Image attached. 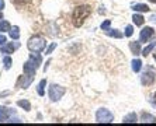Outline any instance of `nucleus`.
I'll list each match as a JSON object with an SVG mask.
<instances>
[{
	"label": "nucleus",
	"instance_id": "obj_9",
	"mask_svg": "<svg viewBox=\"0 0 156 126\" xmlns=\"http://www.w3.org/2000/svg\"><path fill=\"white\" fill-rule=\"evenodd\" d=\"M18 46H20V42H10V43H7V45H3V46L0 48V52H2V53H13Z\"/></svg>",
	"mask_w": 156,
	"mask_h": 126
},
{
	"label": "nucleus",
	"instance_id": "obj_31",
	"mask_svg": "<svg viewBox=\"0 0 156 126\" xmlns=\"http://www.w3.org/2000/svg\"><path fill=\"white\" fill-rule=\"evenodd\" d=\"M153 59H155V60H156V50H155V52H153Z\"/></svg>",
	"mask_w": 156,
	"mask_h": 126
},
{
	"label": "nucleus",
	"instance_id": "obj_30",
	"mask_svg": "<svg viewBox=\"0 0 156 126\" xmlns=\"http://www.w3.org/2000/svg\"><path fill=\"white\" fill-rule=\"evenodd\" d=\"M151 21L156 22V15H152V17H151Z\"/></svg>",
	"mask_w": 156,
	"mask_h": 126
},
{
	"label": "nucleus",
	"instance_id": "obj_34",
	"mask_svg": "<svg viewBox=\"0 0 156 126\" xmlns=\"http://www.w3.org/2000/svg\"><path fill=\"white\" fill-rule=\"evenodd\" d=\"M155 104H156V94H155Z\"/></svg>",
	"mask_w": 156,
	"mask_h": 126
},
{
	"label": "nucleus",
	"instance_id": "obj_18",
	"mask_svg": "<svg viewBox=\"0 0 156 126\" xmlns=\"http://www.w3.org/2000/svg\"><path fill=\"white\" fill-rule=\"evenodd\" d=\"M17 105L20 107V108L24 109V111H30V109H31V104H30L28 100H20L17 102Z\"/></svg>",
	"mask_w": 156,
	"mask_h": 126
},
{
	"label": "nucleus",
	"instance_id": "obj_21",
	"mask_svg": "<svg viewBox=\"0 0 156 126\" xmlns=\"http://www.w3.org/2000/svg\"><path fill=\"white\" fill-rule=\"evenodd\" d=\"M132 21H134L135 25H142L145 22V18H144V15H141V14H134L132 15Z\"/></svg>",
	"mask_w": 156,
	"mask_h": 126
},
{
	"label": "nucleus",
	"instance_id": "obj_5",
	"mask_svg": "<svg viewBox=\"0 0 156 126\" xmlns=\"http://www.w3.org/2000/svg\"><path fill=\"white\" fill-rule=\"evenodd\" d=\"M155 80H156L155 73H153L152 70H146L141 77V83L144 84V86H152V84L155 83Z\"/></svg>",
	"mask_w": 156,
	"mask_h": 126
},
{
	"label": "nucleus",
	"instance_id": "obj_22",
	"mask_svg": "<svg viewBox=\"0 0 156 126\" xmlns=\"http://www.w3.org/2000/svg\"><path fill=\"white\" fill-rule=\"evenodd\" d=\"M45 84H47V80H41L40 84H38V88H37V93H38V95H41V97H44V94H45V90H44Z\"/></svg>",
	"mask_w": 156,
	"mask_h": 126
},
{
	"label": "nucleus",
	"instance_id": "obj_15",
	"mask_svg": "<svg viewBox=\"0 0 156 126\" xmlns=\"http://www.w3.org/2000/svg\"><path fill=\"white\" fill-rule=\"evenodd\" d=\"M30 60H33L35 63L37 67H40V65L42 63V58H41L40 52H35V53H30Z\"/></svg>",
	"mask_w": 156,
	"mask_h": 126
},
{
	"label": "nucleus",
	"instance_id": "obj_14",
	"mask_svg": "<svg viewBox=\"0 0 156 126\" xmlns=\"http://www.w3.org/2000/svg\"><path fill=\"white\" fill-rule=\"evenodd\" d=\"M105 35L113 36V38H122V36H124V34L121 32V31H118V29L107 28V29H105Z\"/></svg>",
	"mask_w": 156,
	"mask_h": 126
},
{
	"label": "nucleus",
	"instance_id": "obj_27",
	"mask_svg": "<svg viewBox=\"0 0 156 126\" xmlns=\"http://www.w3.org/2000/svg\"><path fill=\"white\" fill-rule=\"evenodd\" d=\"M55 48H56V43H55V42H54V43H51V45H49V48L47 49V55H51L52 52H54Z\"/></svg>",
	"mask_w": 156,
	"mask_h": 126
},
{
	"label": "nucleus",
	"instance_id": "obj_16",
	"mask_svg": "<svg viewBox=\"0 0 156 126\" xmlns=\"http://www.w3.org/2000/svg\"><path fill=\"white\" fill-rule=\"evenodd\" d=\"M9 35H10L11 39H18L20 38V28L18 27H11L10 31H9Z\"/></svg>",
	"mask_w": 156,
	"mask_h": 126
},
{
	"label": "nucleus",
	"instance_id": "obj_8",
	"mask_svg": "<svg viewBox=\"0 0 156 126\" xmlns=\"http://www.w3.org/2000/svg\"><path fill=\"white\" fill-rule=\"evenodd\" d=\"M37 66L33 60H28L24 63L23 66V70H24V74H28V76H35V72H37Z\"/></svg>",
	"mask_w": 156,
	"mask_h": 126
},
{
	"label": "nucleus",
	"instance_id": "obj_32",
	"mask_svg": "<svg viewBox=\"0 0 156 126\" xmlns=\"http://www.w3.org/2000/svg\"><path fill=\"white\" fill-rule=\"evenodd\" d=\"M148 2H151V3H155V4H156V0H148Z\"/></svg>",
	"mask_w": 156,
	"mask_h": 126
},
{
	"label": "nucleus",
	"instance_id": "obj_10",
	"mask_svg": "<svg viewBox=\"0 0 156 126\" xmlns=\"http://www.w3.org/2000/svg\"><path fill=\"white\" fill-rule=\"evenodd\" d=\"M129 49L132 50L134 55H141V41H132L129 42Z\"/></svg>",
	"mask_w": 156,
	"mask_h": 126
},
{
	"label": "nucleus",
	"instance_id": "obj_26",
	"mask_svg": "<svg viewBox=\"0 0 156 126\" xmlns=\"http://www.w3.org/2000/svg\"><path fill=\"white\" fill-rule=\"evenodd\" d=\"M110 25H111V20H105V21L100 25V28H101V29H107Z\"/></svg>",
	"mask_w": 156,
	"mask_h": 126
},
{
	"label": "nucleus",
	"instance_id": "obj_4",
	"mask_svg": "<svg viewBox=\"0 0 156 126\" xmlns=\"http://www.w3.org/2000/svg\"><path fill=\"white\" fill-rule=\"evenodd\" d=\"M63 94H65V88L63 87L58 86V84H52L49 87V98L52 101H59Z\"/></svg>",
	"mask_w": 156,
	"mask_h": 126
},
{
	"label": "nucleus",
	"instance_id": "obj_20",
	"mask_svg": "<svg viewBox=\"0 0 156 126\" xmlns=\"http://www.w3.org/2000/svg\"><path fill=\"white\" fill-rule=\"evenodd\" d=\"M10 116V111L4 107H0V121H6Z\"/></svg>",
	"mask_w": 156,
	"mask_h": 126
},
{
	"label": "nucleus",
	"instance_id": "obj_6",
	"mask_svg": "<svg viewBox=\"0 0 156 126\" xmlns=\"http://www.w3.org/2000/svg\"><path fill=\"white\" fill-rule=\"evenodd\" d=\"M153 35H155V29L152 27H144V29L139 34V39H141V42H148Z\"/></svg>",
	"mask_w": 156,
	"mask_h": 126
},
{
	"label": "nucleus",
	"instance_id": "obj_13",
	"mask_svg": "<svg viewBox=\"0 0 156 126\" xmlns=\"http://www.w3.org/2000/svg\"><path fill=\"white\" fill-rule=\"evenodd\" d=\"M135 122H138V118H136L135 112H131V114L125 115L122 119V123H135Z\"/></svg>",
	"mask_w": 156,
	"mask_h": 126
},
{
	"label": "nucleus",
	"instance_id": "obj_1",
	"mask_svg": "<svg viewBox=\"0 0 156 126\" xmlns=\"http://www.w3.org/2000/svg\"><path fill=\"white\" fill-rule=\"evenodd\" d=\"M90 6H77L75 9L72 14V20H73V24L76 25V27H82L89 15H90Z\"/></svg>",
	"mask_w": 156,
	"mask_h": 126
},
{
	"label": "nucleus",
	"instance_id": "obj_2",
	"mask_svg": "<svg viewBox=\"0 0 156 126\" xmlns=\"http://www.w3.org/2000/svg\"><path fill=\"white\" fill-rule=\"evenodd\" d=\"M27 46H28V49L31 50V52H42V50L45 49V46H47V42H45V39H44L42 36L34 35L28 39Z\"/></svg>",
	"mask_w": 156,
	"mask_h": 126
},
{
	"label": "nucleus",
	"instance_id": "obj_29",
	"mask_svg": "<svg viewBox=\"0 0 156 126\" xmlns=\"http://www.w3.org/2000/svg\"><path fill=\"white\" fill-rule=\"evenodd\" d=\"M4 9V0H0V11Z\"/></svg>",
	"mask_w": 156,
	"mask_h": 126
},
{
	"label": "nucleus",
	"instance_id": "obj_33",
	"mask_svg": "<svg viewBox=\"0 0 156 126\" xmlns=\"http://www.w3.org/2000/svg\"><path fill=\"white\" fill-rule=\"evenodd\" d=\"M2 17H3V15H2V13H0V20H2Z\"/></svg>",
	"mask_w": 156,
	"mask_h": 126
},
{
	"label": "nucleus",
	"instance_id": "obj_11",
	"mask_svg": "<svg viewBox=\"0 0 156 126\" xmlns=\"http://www.w3.org/2000/svg\"><path fill=\"white\" fill-rule=\"evenodd\" d=\"M141 122H144V123H155L156 122V118L153 115H151V114H148V112H142Z\"/></svg>",
	"mask_w": 156,
	"mask_h": 126
},
{
	"label": "nucleus",
	"instance_id": "obj_28",
	"mask_svg": "<svg viewBox=\"0 0 156 126\" xmlns=\"http://www.w3.org/2000/svg\"><path fill=\"white\" fill-rule=\"evenodd\" d=\"M6 41H7V39H6V36L0 35V45H4V42H6Z\"/></svg>",
	"mask_w": 156,
	"mask_h": 126
},
{
	"label": "nucleus",
	"instance_id": "obj_17",
	"mask_svg": "<svg viewBox=\"0 0 156 126\" xmlns=\"http://www.w3.org/2000/svg\"><path fill=\"white\" fill-rule=\"evenodd\" d=\"M131 66H132V70H134L135 73H139L142 69V62L139 60V59H134L132 63H131Z\"/></svg>",
	"mask_w": 156,
	"mask_h": 126
},
{
	"label": "nucleus",
	"instance_id": "obj_3",
	"mask_svg": "<svg viewBox=\"0 0 156 126\" xmlns=\"http://www.w3.org/2000/svg\"><path fill=\"white\" fill-rule=\"evenodd\" d=\"M96 121L98 123H111L114 121L113 114L105 108H100L96 112Z\"/></svg>",
	"mask_w": 156,
	"mask_h": 126
},
{
	"label": "nucleus",
	"instance_id": "obj_23",
	"mask_svg": "<svg viewBox=\"0 0 156 126\" xmlns=\"http://www.w3.org/2000/svg\"><path fill=\"white\" fill-rule=\"evenodd\" d=\"M10 24L9 21H0V31H3V32H9L10 31Z\"/></svg>",
	"mask_w": 156,
	"mask_h": 126
},
{
	"label": "nucleus",
	"instance_id": "obj_7",
	"mask_svg": "<svg viewBox=\"0 0 156 126\" xmlns=\"http://www.w3.org/2000/svg\"><path fill=\"white\" fill-rule=\"evenodd\" d=\"M33 80H34V76H28V74L20 76V79L17 81V86L21 87V88H28L30 84L33 83Z\"/></svg>",
	"mask_w": 156,
	"mask_h": 126
},
{
	"label": "nucleus",
	"instance_id": "obj_25",
	"mask_svg": "<svg viewBox=\"0 0 156 126\" xmlns=\"http://www.w3.org/2000/svg\"><path fill=\"white\" fill-rule=\"evenodd\" d=\"M132 34H134V27H132V25H127V28H125V34H124V35L131 36Z\"/></svg>",
	"mask_w": 156,
	"mask_h": 126
},
{
	"label": "nucleus",
	"instance_id": "obj_19",
	"mask_svg": "<svg viewBox=\"0 0 156 126\" xmlns=\"http://www.w3.org/2000/svg\"><path fill=\"white\" fill-rule=\"evenodd\" d=\"M155 46H156V41H153V42H152V43H149V45H148L146 48H144V50L141 52V55H144V56H148V55L151 53V52H152L153 49H155Z\"/></svg>",
	"mask_w": 156,
	"mask_h": 126
},
{
	"label": "nucleus",
	"instance_id": "obj_24",
	"mask_svg": "<svg viewBox=\"0 0 156 126\" xmlns=\"http://www.w3.org/2000/svg\"><path fill=\"white\" fill-rule=\"evenodd\" d=\"M3 63H4V67H6V69H10V67H11V63H13V60H11L10 56H4Z\"/></svg>",
	"mask_w": 156,
	"mask_h": 126
},
{
	"label": "nucleus",
	"instance_id": "obj_12",
	"mask_svg": "<svg viewBox=\"0 0 156 126\" xmlns=\"http://www.w3.org/2000/svg\"><path fill=\"white\" fill-rule=\"evenodd\" d=\"M132 10H134V11H141V13H148L151 9H149L148 4L136 3V4H132Z\"/></svg>",
	"mask_w": 156,
	"mask_h": 126
}]
</instances>
